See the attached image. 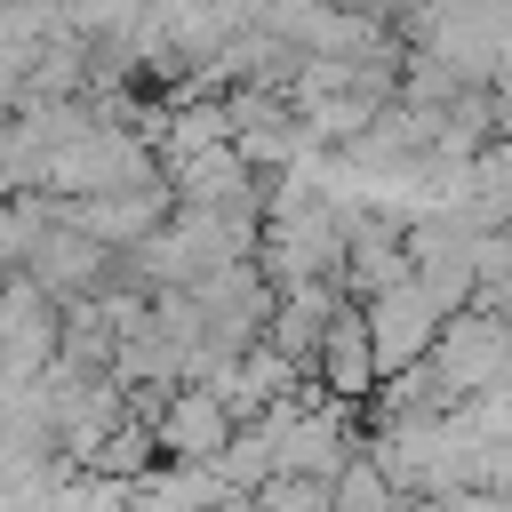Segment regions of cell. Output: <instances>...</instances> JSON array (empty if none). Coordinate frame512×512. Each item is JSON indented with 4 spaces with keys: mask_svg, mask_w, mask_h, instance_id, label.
<instances>
[{
    "mask_svg": "<svg viewBox=\"0 0 512 512\" xmlns=\"http://www.w3.org/2000/svg\"><path fill=\"white\" fill-rule=\"evenodd\" d=\"M424 352H432V304L416 296V280H400V288H384L376 312H368V360H376V376H384V368H408V360H424Z\"/></svg>",
    "mask_w": 512,
    "mask_h": 512,
    "instance_id": "6da1fadb",
    "label": "cell"
},
{
    "mask_svg": "<svg viewBox=\"0 0 512 512\" xmlns=\"http://www.w3.org/2000/svg\"><path fill=\"white\" fill-rule=\"evenodd\" d=\"M232 440V416H224V392H176L152 424V448H168L176 464H216V448Z\"/></svg>",
    "mask_w": 512,
    "mask_h": 512,
    "instance_id": "7a4b0ae2",
    "label": "cell"
},
{
    "mask_svg": "<svg viewBox=\"0 0 512 512\" xmlns=\"http://www.w3.org/2000/svg\"><path fill=\"white\" fill-rule=\"evenodd\" d=\"M320 384H336L344 400L376 384V360H368V320H360V312L320 320Z\"/></svg>",
    "mask_w": 512,
    "mask_h": 512,
    "instance_id": "3957f363",
    "label": "cell"
},
{
    "mask_svg": "<svg viewBox=\"0 0 512 512\" xmlns=\"http://www.w3.org/2000/svg\"><path fill=\"white\" fill-rule=\"evenodd\" d=\"M392 8H408V0H392Z\"/></svg>",
    "mask_w": 512,
    "mask_h": 512,
    "instance_id": "277c9868",
    "label": "cell"
}]
</instances>
